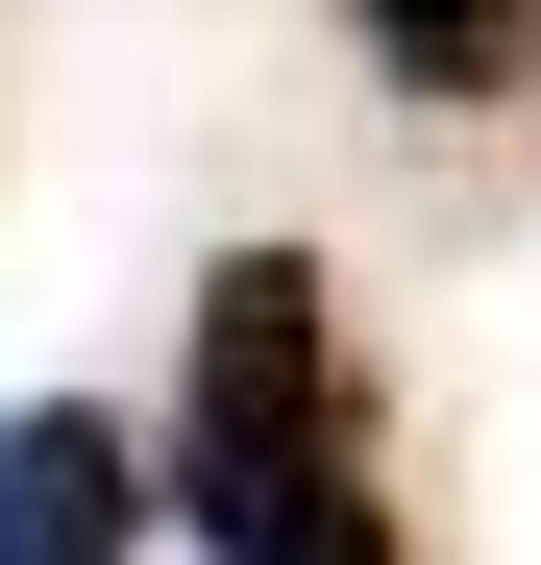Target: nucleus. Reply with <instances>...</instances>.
Here are the masks:
<instances>
[{
  "mask_svg": "<svg viewBox=\"0 0 541 565\" xmlns=\"http://www.w3.org/2000/svg\"><path fill=\"white\" fill-rule=\"evenodd\" d=\"M172 516L198 565H418L370 443H344V320L296 246H222L198 270V418H172Z\"/></svg>",
  "mask_w": 541,
  "mask_h": 565,
  "instance_id": "1",
  "label": "nucleus"
},
{
  "mask_svg": "<svg viewBox=\"0 0 541 565\" xmlns=\"http://www.w3.org/2000/svg\"><path fill=\"white\" fill-rule=\"evenodd\" d=\"M344 25H370V74L443 99V124H468V99H541V0H344Z\"/></svg>",
  "mask_w": 541,
  "mask_h": 565,
  "instance_id": "3",
  "label": "nucleus"
},
{
  "mask_svg": "<svg viewBox=\"0 0 541 565\" xmlns=\"http://www.w3.org/2000/svg\"><path fill=\"white\" fill-rule=\"evenodd\" d=\"M148 541V443L99 394H25L0 418V565H124Z\"/></svg>",
  "mask_w": 541,
  "mask_h": 565,
  "instance_id": "2",
  "label": "nucleus"
}]
</instances>
